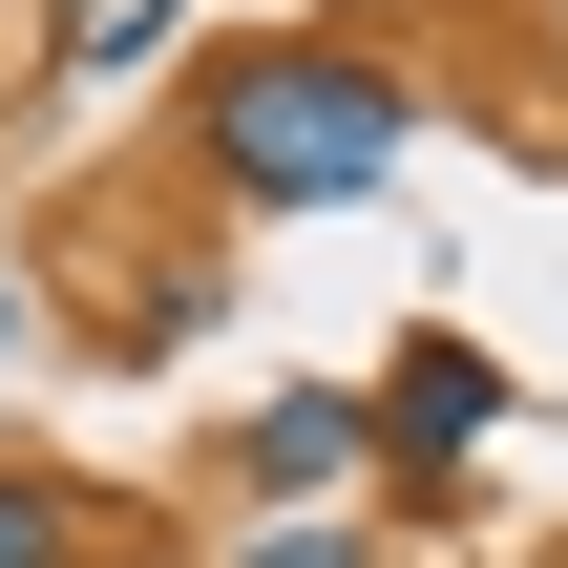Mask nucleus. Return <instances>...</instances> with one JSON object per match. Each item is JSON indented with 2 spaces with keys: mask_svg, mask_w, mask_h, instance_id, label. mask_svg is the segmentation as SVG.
<instances>
[{
  "mask_svg": "<svg viewBox=\"0 0 568 568\" xmlns=\"http://www.w3.org/2000/svg\"><path fill=\"white\" fill-rule=\"evenodd\" d=\"M400 148H422V84H400L379 42H232V63H190V169H211V211H358Z\"/></svg>",
  "mask_w": 568,
  "mask_h": 568,
  "instance_id": "1",
  "label": "nucleus"
},
{
  "mask_svg": "<svg viewBox=\"0 0 568 568\" xmlns=\"http://www.w3.org/2000/svg\"><path fill=\"white\" fill-rule=\"evenodd\" d=\"M358 400H379V464H422V485H443V464H485V443H506V358H485V337H464V316H422V337H400V358H379V379H358Z\"/></svg>",
  "mask_w": 568,
  "mask_h": 568,
  "instance_id": "2",
  "label": "nucleus"
},
{
  "mask_svg": "<svg viewBox=\"0 0 568 568\" xmlns=\"http://www.w3.org/2000/svg\"><path fill=\"white\" fill-rule=\"evenodd\" d=\"M232 464H253L274 506H337V485L379 464V400H358V379H274V400L232 422Z\"/></svg>",
  "mask_w": 568,
  "mask_h": 568,
  "instance_id": "3",
  "label": "nucleus"
},
{
  "mask_svg": "<svg viewBox=\"0 0 568 568\" xmlns=\"http://www.w3.org/2000/svg\"><path fill=\"white\" fill-rule=\"evenodd\" d=\"M169 21H190V0H42V63H63V84H148Z\"/></svg>",
  "mask_w": 568,
  "mask_h": 568,
  "instance_id": "4",
  "label": "nucleus"
},
{
  "mask_svg": "<svg viewBox=\"0 0 568 568\" xmlns=\"http://www.w3.org/2000/svg\"><path fill=\"white\" fill-rule=\"evenodd\" d=\"M232 568H379V527H358V506H274Z\"/></svg>",
  "mask_w": 568,
  "mask_h": 568,
  "instance_id": "5",
  "label": "nucleus"
},
{
  "mask_svg": "<svg viewBox=\"0 0 568 568\" xmlns=\"http://www.w3.org/2000/svg\"><path fill=\"white\" fill-rule=\"evenodd\" d=\"M0 568H84V506H63V485H21V464H0Z\"/></svg>",
  "mask_w": 568,
  "mask_h": 568,
  "instance_id": "6",
  "label": "nucleus"
},
{
  "mask_svg": "<svg viewBox=\"0 0 568 568\" xmlns=\"http://www.w3.org/2000/svg\"><path fill=\"white\" fill-rule=\"evenodd\" d=\"M0 358H21V274H0Z\"/></svg>",
  "mask_w": 568,
  "mask_h": 568,
  "instance_id": "7",
  "label": "nucleus"
},
{
  "mask_svg": "<svg viewBox=\"0 0 568 568\" xmlns=\"http://www.w3.org/2000/svg\"><path fill=\"white\" fill-rule=\"evenodd\" d=\"M548 568H568V548H548Z\"/></svg>",
  "mask_w": 568,
  "mask_h": 568,
  "instance_id": "8",
  "label": "nucleus"
}]
</instances>
